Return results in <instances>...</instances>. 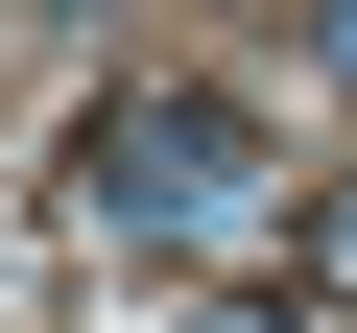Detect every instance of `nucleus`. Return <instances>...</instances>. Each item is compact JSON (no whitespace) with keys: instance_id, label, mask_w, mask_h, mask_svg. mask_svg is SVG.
Segmentation results:
<instances>
[{"instance_id":"f257e3e1","label":"nucleus","mask_w":357,"mask_h":333,"mask_svg":"<svg viewBox=\"0 0 357 333\" xmlns=\"http://www.w3.org/2000/svg\"><path fill=\"white\" fill-rule=\"evenodd\" d=\"M262 191H286V143H262L238 95H191V72H143V95L72 119V215H96V238H238Z\"/></svg>"},{"instance_id":"f03ea898","label":"nucleus","mask_w":357,"mask_h":333,"mask_svg":"<svg viewBox=\"0 0 357 333\" xmlns=\"http://www.w3.org/2000/svg\"><path fill=\"white\" fill-rule=\"evenodd\" d=\"M191 333H310V309H286V286H215V309H191Z\"/></svg>"},{"instance_id":"7ed1b4c3","label":"nucleus","mask_w":357,"mask_h":333,"mask_svg":"<svg viewBox=\"0 0 357 333\" xmlns=\"http://www.w3.org/2000/svg\"><path fill=\"white\" fill-rule=\"evenodd\" d=\"M310 72H333V95H357V0H310Z\"/></svg>"}]
</instances>
